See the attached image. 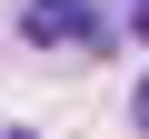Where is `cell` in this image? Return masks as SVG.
Listing matches in <instances>:
<instances>
[{"label":"cell","instance_id":"1","mask_svg":"<svg viewBox=\"0 0 149 139\" xmlns=\"http://www.w3.org/2000/svg\"><path fill=\"white\" fill-rule=\"evenodd\" d=\"M20 40H40V50H109V10L100 0H20Z\"/></svg>","mask_w":149,"mask_h":139},{"label":"cell","instance_id":"2","mask_svg":"<svg viewBox=\"0 0 149 139\" xmlns=\"http://www.w3.org/2000/svg\"><path fill=\"white\" fill-rule=\"evenodd\" d=\"M129 119H139V129H149V80H139V99H129Z\"/></svg>","mask_w":149,"mask_h":139},{"label":"cell","instance_id":"3","mask_svg":"<svg viewBox=\"0 0 149 139\" xmlns=\"http://www.w3.org/2000/svg\"><path fill=\"white\" fill-rule=\"evenodd\" d=\"M129 20H139V40H149V0H139V10H129Z\"/></svg>","mask_w":149,"mask_h":139},{"label":"cell","instance_id":"4","mask_svg":"<svg viewBox=\"0 0 149 139\" xmlns=\"http://www.w3.org/2000/svg\"><path fill=\"white\" fill-rule=\"evenodd\" d=\"M10 139H30V129H10Z\"/></svg>","mask_w":149,"mask_h":139}]
</instances>
